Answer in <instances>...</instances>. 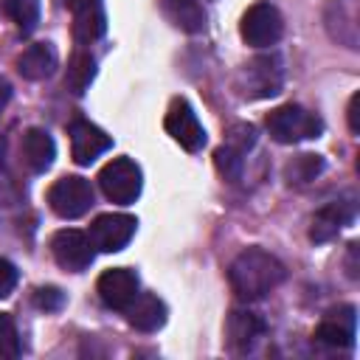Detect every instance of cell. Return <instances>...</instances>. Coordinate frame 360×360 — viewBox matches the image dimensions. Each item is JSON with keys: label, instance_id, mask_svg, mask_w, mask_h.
I'll list each match as a JSON object with an SVG mask.
<instances>
[{"label": "cell", "instance_id": "cell-28", "mask_svg": "<svg viewBox=\"0 0 360 360\" xmlns=\"http://www.w3.org/2000/svg\"><path fill=\"white\" fill-rule=\"evenodd\" d=\"M8 101H11V84H8L6 76H0V118H3L6 107H8Z\"/></svg>", "mask_w": 360, "mask_h": 360}, {"label": "cell", "instance_id": "cell-24", "mask_svg": "<svg viewBox=\"0 0 360 360\" xmlns=\"http://www.w3.org/2000/svg\"><path fill=\"white\" fill-rule=\"evenodd\" d=\"M22 346H20V335H17V323L8 312H0V357L14 360L20 357Z\"/></svg>", "mask_w": 360, "mask_h": 360}, {"label": "cell", "instance_id": "cell-8", "mask_svg": "<svg viewBox=\"0 0 360 360\" xmlns=\"http://www.w3.org/2000/svg\"><path fill=\"white\" fill-rule=\"evenodd\" d=\"M163 127L186 152H200L205 146V129L186 98H172L166 118H163Z\"/></svg>", "mask_w": 360, "mask_h": 360}, {"label": "cell", "instance_id": "cell-6", "mask_svg": "<svg viewBox=\"0 0 360 360\" xmlns=\"http://www.w3.org/2000/svg\"><path fill=\"white\" fill-rule=\"evenodd\" d=\"M239 34L250 48H270L284 34V20L276 6L270 3H253L239 22Z\"/></svg>", "mask_w": 360, "mask_h": 360}, {"label": "cell", "instance_id": "cell-5", "mask_svg": "<svg viewBox=\"0 0 360 360\" xmlns=\"http://www.w3.org/2000/svg\"><path fill=\"white\" fill-rule=\"evenodd\" d=\"M48 205L62 219H76L93 205V186L79 174H65L48 188Z\"/></svg>", "mask_w": 360, "mask_h": 360}, {"label": "cell", "instance_id": "cell-22", "mask_svg": "<svg viewBox=\"0 0 360 360\" xmlns=\"http://www.w3.org/2000/svg\"><path fill=\"white\" fill-rule=\"evenodd\" d=\"M3 11L20 28V34H31L39 22V0H0Z\"/></svg>", "mask_w": 360, "mask_h": 360}, {"label": "cell", "instance_id": "cell-25", "mask_svg": "<svg viewBox=\"0 0 360 360\" xmlns=\"http://www.w3.org/2000/svg\"><path fill=\"white\" fill-rule=\"evenodd\" d=\"M225 143L233 146V149H239V152H248V149L256 143V132H253L250 124H233V127L228 129V141H225Z\"/></svg>", "mask_w": 360, "mask_h": 360}, {"label": "cell", "instance_id": "cell-4", "mask_svg": "<svg viewBox=\"0 0 360 360\" xmlns=\"http://www.w3.org/2000/svg\"><path fill=\"white\" fill-rule=\"evenodd\" d=\"M98 186L104 191V197L110 202L118 205H129L138 200L141 186H143V174L141 166L129 158H112L101 172H98Z\"/></svg>", "mask_w": 360, "mask_h": 360}, {"label": "cell", "instance_id": "cell-23", "mask_svg": "<svg viewBox=\"0 0 360 360\" xmlns=\"http://www.w3.org/2000/svg\"><path fill=\"white\" fill-rule=\"evenodd\" d=\"M214 163H217V172L225 177V180H231V183H236L239 177H242V166H245V152H239V149H233V146H228V143H222L217 152H214Z\"/></svg>", "mask_w": 360, "mask_h": 360}, {"label": "cell", "instance_id": "cell-3", "mask_svg": "<svg viewBox=\"0 0 360 360\" xmlns=\"http://www.w3.org/2000/svg\"><path fill=\"white\" fill-rule=\"evenodd\" d=\"M284 84V62L276 51L253 56L248 65H242L236 87L245 98H270L281 93Z\"/></svg>", "mask_w": 360, "mask_h": 360}, {"label": "cell", "instance_id": "cell-12", "mask_svg": "<svg viewBox=\"0 0 360 360\" xmlns=\"http://www.w3.org/2000/svg\"><path fill=\"white\" fill-rule=\"evenodd\" d=\"M354 335H357V309L349 304L329 309L315 329V340L323 346H332V349L354 346Z\"/></svg>", "mask_w": 360, "mask_h": 360}, {"label": "cell", "instance_id": "cell-13", "mask_svg": "<svg viewBox=\"0 0 360 360\" xmlns=\"http://www.w3.org/2000/svg\"><path fill=\"white\" fill-rule=\"evenodd\" d=\"M96 290H98V298L104 301V307L124 309L141 292V281H138L135 270H129V267H112V270H104L98 276Z\"/></svg>", "mask_w": 360, "mask_h": 360}, {"label": "cell", "instance_id": "cell-14", "mask_svg": "<svg viewBox=\"0 0 360 360\" xmlns=\"http://www.w3.org/2000/svg\"><path fill=\"white\" fill-rule=\"evenodd\" d=\"M264 335V321L250 309H233L225 321V338L231 352H250Z\"/></svg>", "mask_w": 360, "mask_h": 360}, {"label": "cell", "instance_id": "cell-15", "mask_svg": "<svg viewBox=\"0 0 360 360\" xmlns=\"http://www.w3.org/2000/svg\"><path fill=\"white\" fill-rule=\"evenodd\" d=\"M121 312L127 323L138 332H155L166 323V304L152 292H138Z\"/></svg>", "mask_w": 360, "mask_h": 360}, {"label": "cell", "instance_id": "cell-26", "mask_svg": "<svg viewBox=\"0 0 360 360\" xmlns=\"http://www.w3.org/2000/svg\"><path fill=\"white\" fill-rule=\"evenodd\" d=\"M34 304H37L39 309H45V312H56V309H62V304H65V292H62L59 287H39V290L34 292Z\"/></svg>", "mask_w": 360, "mask_h": 360}, {"label": "cell", "instance_id": "cell-1", "mask_svg": "<svg viewBox=\"0 0 360 360\" xmlns=\"http://www.w3.org/2000/svg\"><path fill=\"white\" fill-rule=\"evenodd\" d=\"M287 278V267L264 248H245L228 267L231 290L242 301H256L273 292Z\"/></svg>", "mask_w": 360, "mask_h": 360}, {"label": "cell", "instance_id": "cell-16", "mask_svg": "<svg viewBox=\"0 0 360 360\" xmlns=\"http://www.w3.org/2000/svg\"><path fill=\"white\" fill-rule=\"evenodd\" d=\"M354 217V205L349 200H332L323 208L315 211L312 225H309V239L312 242H329L332 236H338V231L343 225H349Z\"/></svg>", "mask_w": 360, "mask_h": 360}, {"label": "cell", "instance_id": "cell-27", "mask_svg": "<svg viewBox=\"0 0 360 360\" xmlns=\"http://www.w3.org/2000/svg\"><path fill=\"white\" fill-rule=\"evenodd\" d=\"M17 287V267L0 256V298L11 295V290Z\"/></svg>", "mask_w": 360, "mask_h": 360}, {"label": "cell", "instance_id": "cell-10", "mask_svg": "<svg viewBox=\"0 0 360 360\" xmlns=\"http://www.w3.org/2000/svg\"><path fill=\"white\" fill-rule=\"evenodd\" d=\"M73 14V39L79 45H90L104 37L107 14L101 0H59Z\"/></svg>", "mask_w": 360, "mask_h": 360}, {"label": "cell", "instance_id": "cell-19", "mask_svg": "<svg viewBox=\"0 0 360 360\" xmlns=\"http://www.w3.org/2000/svg\"><path fill=\"white\" fill-rule=\"evenodd\" d=\"M158 6L163 17L186 34H200L205 28V11L197 0H158Z\"/></svg>", "mask_w": 360, "mask_h": 360}, {"label": "cell", "instance_id": "cell-7", "mask_svg": "<svg viewBox=\"0 0 360 360\" xmlns=\"http://www.w3.org/2000/svg\"><path fill=\"white\" fill-rule=\"evenodd\" d=\"M51 253L56 259V264L62 270H70V273H82L93 264V256H96V248L90 242V236L84 231H76V228H62L51 236Z\"/></svg>", "mask_w": 360, "mask_h": 360}, {"label": "cell", "instance_id": "cell-20", "mask_svg": "<svg viewBox=\"0 0 360 360\" xmlns=\"http://www.w3.org/2000/svg\"><path fill=\"white\" fill-rule=\"evenodd\" d=\"M93 76H96V59L87 53V51H76L73 56H70V62H68V73H65V87L70 90V93H76V96H82L87 87H90V82H93Z\"/></svg>", "mask_w": 360, "mask_h": 360}, {"label": "cell", "instance_id": "cell-18", "mask_svg": "<svg viewBox=\"0 0 360 360\" xmlns=\"http://www.w3.org/2000/svg\"><path fill=\"white\" fill-rule=\"evenodd\" d=\"M53 158H56V143H53L51 132L42 129V127H31L22 135V160H25V166L31 172L42 174L45 169H51Z\"/></svg>", "mask_w": 360, "mask_h": 360}, {"label": "cell", "instance_id": "cell-9", "mask_svg": "<svg viewBox=\"0 0 360 360\" xmlns=\"http://www.w3.org/2000/svg\"><path fill=\"white\" fill-rule=\"evenodd\" d=\"M135 228H138V219L129 214H101L93 219L87 236H90L96 250L118 253L129 245V239L135 236Z\"/></svg>", "mask_w": 360, "mask_h": 360}, {"label": "cell", "instance_id": "cell-21", "mask_svg": "<svg viewBox=\"0 0 360 360\" xmlns=\"http://www.w3.org/2000/svg\"><path fill=\"white\" fill-rule=\"evenodd\" d=\"M321 172H323V158L321 155H312V152H304V155H295L292 160H287L284 180H287V186H307Z\"/></svg>", "mask_w": 360, "mask_h": 360}, {"label": "cell", "instance_id": "cell-2", "mask_svg": "<svg viewBox=\"0 0 360 360\" xmlns=\"http://www.w3.org/2000/svg\"><path fill=\"white\" fill-rule=\"evenodd\" d=\"M264 127H267V132H270V138L276 143L312 141V138H321V132H323L321 115H315L307 107L292 104V101L270 110L267 118H264Z\"/></svg>", "mask_w": 360, "mask_h": 360}, {"label": "cell", "instance_id": "cell-17", "mask_svg": "<svg viewBox=\"0 0 360 360\" xmlns=\"http://www.w3.org/2000/svg\"><path fill=\"white\" fill-rule=\"evenodd\" d=\"M56 65H59V59H56V51L51 42H34L17 56V73L28 82L48 79L56 70Z\"/></svg>", "mask_w": 360, "mask_h": 360}, {"label": "cell", "instance_id": "cell-11", "mask_svg": "<svg viewBox=\"0 0 360 360\" xmlns=\"http://www.w3.org/2000/svg\"><path fill=\"white\" fill-rule=\"evenodd\" d=\"M68 135H70V155L79 166H90L98 155H104L112 146V138L101 127H96L84 118H76L70 124Z\"/></svg>", "mask_w": 360, "mask_h": 360}, {"label": "cell", "instance_id": "cell-29", "mask_svg": "<svg viewBox=\"0 0 360 360\" xmlns=\"http://www.w3.org/2000/svg\"><path fill=\"white\" fill-rule=\"evenodd\" d=\"M357 101H360V96L354 93V96L349 98V129H352V132L360 129V124H357Z\"/></svg>", "mask_w": 360, "mask_h": 360}]
</instances>
